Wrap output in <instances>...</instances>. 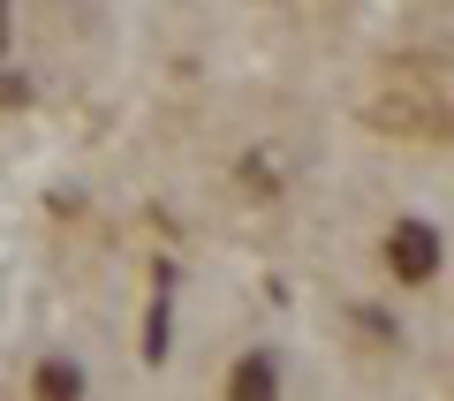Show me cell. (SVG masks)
<instances>
[{
	"instance_id": "6da1fadb",
	"label": "cell",
	"mask_w": 454,
	"mask_h": 401,
	"mask_svg": "<svg viewBox=\"0 0 454 401\" xmlns=\"http://www.w3.org/2000/svg\"><path fill=\"white\" fill-rule=\"evenodd\" d=\"M387 265H394V280L424 288V280L439 273V227H432V220H394V235H387Z\"/></svg>"
},
{
	"instance_id": "7a4b0ae2",
	"label": "cell",
	"mask_w": 454,
	"mask_h": 401,
	"mask_svg": "<svg viewBox=\"0 0 454 401\" xmlns=\"http://www.w3.org/2000/svg\"><path fill=\"white\" fill-rule=\"evenodd\" d=\"M227 394H235V401H265V394H280V364H273V356H243V364L227 371Z\"/></svg>"
},
{
	"instance_id": "3957f363",
	"label": "cell",
	"mask_w": 454,
	"mask_h": 401,
	"mask_svg": "<svg viewBox=\"0 0 454 401\" xmlns=\"http://www.w3.org/2000/svg\"><path fill=\"white\" fill-rule=\"evenodd\" d=\"M38 394H83V371L76 364H61V356H53V364H38Z\"/></svg>"
},
{
	"instance_id": "277c9868",
	"label": "cell",
	"mask_w": 454,
	"mask_h": 401,
	"mask_svg": "<svg viewBox=\"0 0 454 401\" xmlns=\"http://www.w3.org/2000/svg\"><path fill=\"white\" fill-rule=\"evenodd\" d=\"M167 356V303H152V318H145V364H160Z\"/></svg>"
}]
</instances>
